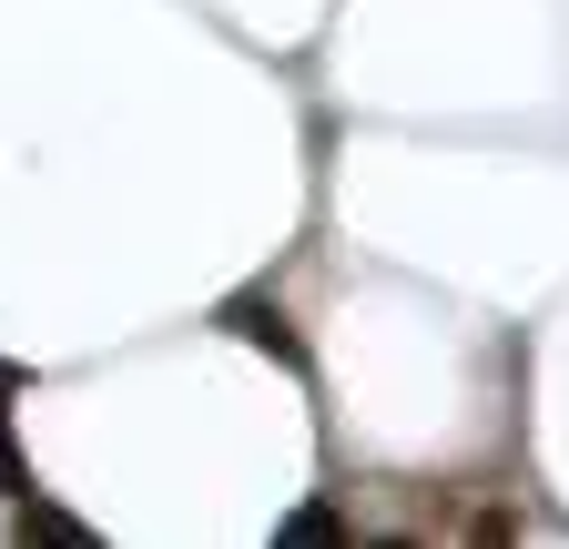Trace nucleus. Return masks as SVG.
I'll return each mask as SVG.
<instances>
[{
  "mask_svg": "<svg viewBox=\"0 0 569 549\" xmlns=\"http://www.w3.org/2000/svg\"><path fill=\"white\" fill-rule=\"evenodd\" d=\"M224 326L244 336V347H264L274 367H306V336L284 326V306H264V296H234V306H224Z\"/></svg>",
  "mask_w": 569,
  "mask_h": 549,
  "instance_id": "obj_1",
  "label": "nucleus"
},
{
  "mask_svg": "<svg viewBox=\"0 0 569 549\" xmlns=\"http://www.w3.org/2000/svg\"><path fill=\"white\" fill-rule=\"evenodd\" d=\"M11 397H21V367H0V499H31V468L11 448Z\"/></svg>",
  "mask_w": 569,
  "mask_h": 549,
  "instance_id": "obj_2",
  "label": "nucleus"
},
{
  "mask_svg": "<svg viewBox=\"0 0 569 549\" xmlns=\"http://www.w3.org/2000/svg\"><path fill=\"white\" fill-rule=\"evenodd\" d=\"M274 539H284V549H346V519H336V509H296Z\"/></svg>",
  "mask_w": 569,
  "mask_h": 549,
  "instance_id": "obj_3",
  "label": "nucleus"
},
{
  "mask_svg": "<svg viewBox=\"0 0 569 549\" xmlns=\"http://www.w3.org/2000/svg\"><path fill=\"white\" fill-rule=\"evenodd\" d=\"M21 539H61V549H82L92 529L71 519V509H41V499H21Z\"/></svg>",
  "mask_w": 569,
  "mask_h": 549,
  "instance_id": "obj_4",
  "label": "nucleus"
}]
</instances>
